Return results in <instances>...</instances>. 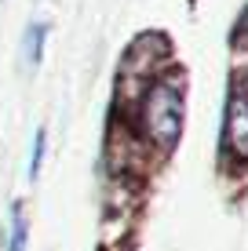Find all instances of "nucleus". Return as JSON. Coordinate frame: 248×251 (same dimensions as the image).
<instances>
[{
  "label": "nucleus",
  "mask_w": 248,
  "mask_h": 251,
  "mask_svg": "<svg viewBox=\"0 0 248 251\" xmlns=\"http://www.w3.org/2000/svg\"><path fill=\"white\" fill-rule=\"evenodd\" d=\"M142 131L153 146L172 150L183 131V80L179 76H165L142 95Z\"/></svg>",
  "instance_id": "obj_1"
},
{
  "label": "nucleus",
  "mask_w": 248,
  "mask_h": 251,
  "mask_svg": "<svg viewBox=\"0 0 248 251\" xmlns=\"http://www.w3.org/2000/svg\"><path fill=\"white\" fill-rule=\"evenodd\" d=\"M226 138H230V150L248 160V102L237 91H234L230 109H226Z\"/></svg>",
  "instance_id": "obj_2"
},
{
  "label": "nucleus",
  "mask_w": 248,
  "mask_h": 251,
  "mask_svg": "<svg viewBox=\"0 0 248 251\" xmlns=\"http://www.w3.org/2000/svg\"><path fill=\"white\" fill-rule=\"evenodd\" d=\"M44 37H48V29H44L40 22H33L29 29H26V40H22V44H26V62H29L33 69H37L40 58H44Z\"/></svg>",
  "instance_id": "obj_3"
},
{
  "label": "nucleus",
  "mask_w": 248,
  "mask_h": 251,
  "mask_svg": "<svg viewBox=\"0 0 248 251\" xmlns=\"http://www.w3.org/2000/svg\"><path fill=\"white\" fill-rule=\"evenodd\" d=\"M26 240H29V226H26L22 204L11 207V233H7V251H26Z\"/></svg>",
  "instance_id": "obj_4"
},
{
  "label": "nucleus",
  "mask_w": 248,
  "mask_h": 251,
  "mask_svg": "<svg viewBox=\"0 0 248 251\" xmlns=\"http://www.w3.org/2000/svg\"><path fill=\"white\" fill-rule=\"evenodd\" d=\"M44 142H48V131L37 127L33 131V150H29V178L40 175V164H44Z\"/></svg>",
  "instance_id": "obj_5"
},
{
  "label": "nucleus",
  "mask_w": 248,
  "mask_h": 251,
  "mask_svg": "<svg viewBox=\"0 0 248 251\" xmlns=\"http://www.w3.org/2000/svg\"><path fill=\"white\" fill-rule=\"evenodd\" d=\"M234 40H237V44H245V48H248V11H245V22H241V29L234 33Z\"/></svg>",
  "instance_id": "obj_6"
},
{
  "label": "nucleus",
  "mask_w": 248,
  "mask_h": 251,
  "mask_svg": "<svg viewBox=\"0 0 248 251\" xmlns=\"http://www.w3.org/2000/svg\"><path fill=\"white\" fill-rule=\"evenodd\" d=\"M237 95H241V99L248 102V69H245V73H241V84H237Z\"/></svg>",
  "instance_id": "obj_7"
}]
</instances>
